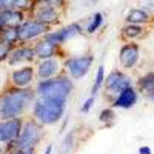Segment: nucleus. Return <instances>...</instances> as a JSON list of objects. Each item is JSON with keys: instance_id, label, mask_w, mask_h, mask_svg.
Segmentation results:
<instances>
[{"instance_id": "c756f323", "label": "nucleus", "mask_w": 154, "mask_h": 154, "mask_svg": "<svg viewBox=\"0 0 154 154\" xmlns=\"http://www.w3.org/2000/svg\"><path fill=\"white\" fill-rule=\"evenodd\" d=\"M35 2H45V3H49V5H53V6H57V8L63 9V8L66 6L68 0H35Z\"/></svg>"}, {"instance_id": "aec40b11", "label": "nucleus", "mask_w": 154, "mask_h": 154, "mask_svg": "<svg viewBox=\"0 0 154 154\" xmlns=\"http://www.w3.org/2000/svg\"><path fill=\"white\" fill-rule=\"evenodd\" d=\"M103 25H105V14H103V12H100V11H97V12H94L91 17L86 19V23H85V34L93 35V34H96L102 26H103Z\"/></svg>"}, {"instance_id": "f257e3e1", "label": "nucleus", "mask_w": 154, "mask_h": 154, "mask_svg": "<svg viewBox=\"0 0 154 154\" xmlns=\"http://www.w3.org/2000/svg\"><path fill=\"white\" fill-rule=\"evenodd\" d=\"M35 91L29 88H12L0 96V119H16L35 100Z\"/></svg>"}, {"instance_id": "2f4dec72", "label": "nucleus", "mask_w": 154, "mask_h": 154, "mask_svg": "<svg viewBox=\"0 0 154 154\" xmlns=\"http://www.w3.org/2000/svg\"><path fill=\"white\" fill-rule=\"evenodd\" d=\"M51 152H53V145H48L45 149V154H51Z\"/></svg>"}, {"instance_id": "393cba45", "label": "nucleus", "mask_w": 154, "mask_h": 154, "mask_svg": "<svg viewBox=\"0 0 154 154\" xmlns=\"http://www.w3.org/2000/svg\"><path fill=\"white\" fill-rule=\"evenodd\" d=\"M0 37L5 38L6 42L9 43H17L19 42V28H14V26H3L2 31H0Z\"/></svg>"}, {"instance_id": "412c9836", "label": "nucleus", "mask_w": 154, "mask_h": 154, "mask_svg": "<svg viewBox=\"0 0 154 154\" xmlns=\"http://www.w3.org/2000/svg\"><path fill=\"white\" fill-rule=\"evenodd\" d=\"M137 89H139V93H142L145 96H149L151 93H154V71H149L139 77Z\"/></svg>"}, {"instance_id": "f03ea898", "label": "nucleus", "mask_w": 154, "mask_h": 154, "mask_svg": "<svg viewBox=\"0 0 154 154\" xmlns=\"http://www.w3.org/2000/svg\"><path fill=\"white\" fill-rule=\"evenodd\" d=\"M66 111L65 100L37 97L32 103V116L42 125H56L59 123Z\"/></svg>"}, {"instance_id": "bb28decb", "label": "nucleus", "mask_w": 154, "mask_h": 154, "mask_svg": "<svg viewBox=\"0 0 154 154\" xmlns=\"http://www.w3.org/2000/svg\"><path fill=\"white\" fill-rule=\"evenodd\" d=\"M12 46H14L12 43L6 42L5 38L0 37V60H5V59H8L9 53L12 51Z\"/></svg>"}, {"instance_id": "6ab92c4d", "label": "nucleus", "mask_w": 154, "mask_h": 154, "mask_svg": "<svg viewBox=\"0 0 154 154\" xmlns=\"http://www.w3.org/2000/svg\"><path fill=\"white\" fill-rule=\"evenodd\" d=\"M0 16H2V20H3V26L19 28L26 20L25 19V11H20V9H3L0 11Z\"/></svg>"}, {"instance_id": "b1692460", "label": "nucleus", "mask_w": 154, "mask_h": 154, "mask_svg": "<svg viewBox=\"0 0 154 154\" xmlns=\"http://www.w3.org/2000/svg\"><path fill=\"white\" fill-rule=\"evenodd\" d=\"M75 131H69L62 140V146H60V154H69L74 146H75Z\"/></svg>"}, {"instance_id": "5701e85b", "label": "nucleus", "mask_w": 154, "mask_h": 154, "mask_svg": "<svg viewBox=\"0 0 154 154\" xmlns=\"http://www.w3.org/2000/svg\"><path fill=\"white\" fill-rule=\"evenodd\" d=\"M105 66L100 65L96 71V77H94V82H93V86H91V94L93 96H97L102 89H103V85H105Z\"/></svg>"}, {"instance_id": "f704fd0d", "label": "nucleus", "mask_w": 154, "mask_h": 154, "mask_svg": "<svg viewBox=\"0 0 154 154\" xmlns=\"http://www.w3.org/2000/svg\"><path fill=\"white\" fill-rule=\"evenodd\" d=\"M2 28H3V20H2V16H0V31H2Z\"/></svg>"}, {"instance_id": "ddd939ff", "label": "nucleus", "mask_w": 154, "mask_h": 154, "mask_svg": "<svg viewBox=\"0 0 154 154\" xmlns=\"http://www.w3.org/2000/svg\"><path fill=\"white\" fill-rule=\"evenodd\" d=\"M139 102V89L133 86L125 88L123 91H120L111 100V106L112 108H120V109H131L137 105Z\"/></svg>"}, {"instance_id": "f8f14e48", "label": "nucleus", "mask_w": 154, "mask_h": 154, "mask_svg": "<svg viewBox=\"0 0 154 154\" xmlns=\"http://www.w3.org/2000/svg\"><path fill=\"white\" fill-rule=\"evenodd\" d=\"M62 66H63V65H62L59 56L49 57V59H43V60L38 62L37 69H35V74H37V77H38V80H46V79H51V77L60 75Z\"/></svg>"}, {"instance_id": "a878e982", "label": "nucleus", "mask_w": 154, "mask_h": 154, "mask_svg": "<svg viewBox=\"0 0 154 154\" xmlns=\"http://www.w3.org/2000/svg\"><path fill=\"white\" fill-rule=\"evenodd\" d=\"M99 122L105 126H111L114 122H116V112H114V108H103L100 112H99Z\"/></svg>"}, {"instance_id": "72a5a7b5", "label": "nucleus", "mask_w": 154, "mask_h": 154, "mask_svg": "<svg viewBox=\"0 0 154 154\" xmlns=\"http://www.w3.org/2000/svg\"><path fill=\"white\" fill-rule=\"evenodd\" d=\"M148 97V100H151V102H154V93H151L149 96H146Z\"/></svg>"}, {"instance_id": "473e14b6", "label": "nucleus", "mask_w": 154, "mask_h": 154, "mask_svg": "<svg viewBox=\"0 0 154 154\" xmlns=\"http://www.w3.org/2000/svg\"><path fill=\"white\" fill-rule=\"evenodd\" d=\"M11 154H23V149H14Z\"/></svg>"}, {"instance_id": "423d86ee", "label": "nucleus", "mask_w": 154, "mask_h": 154, "mask_svg": "<svg viewBox=\"0 0 154 154\" xmlns=\"http://www.w3.org/2000/svg\"><path fill=\"white\" fill-rule=\"evenodd\" d=\"M85 34V26H83V22H72V23H68L66 26H63L60 29H56V31H48L43 38L46 40L53 42L59 46L65 45L71 40H74L75 37H82Z\"/></svg>"}, {"instance_id": "39448f33", "label": "nucleus", "mask_w": 154, "mask_h": 154, "mask_svg": "<svg viewBox=\"0 0 154 154\" xmlns=\"http://www.w3.org/2000/svg\"><path fill=\"white\" fill-rule=\"evenodd\" d=\"M94 63V56L91 53L80 54V56H71L63 62V68L66 69L68 75L72 80H82L89 72Z\"/></svg>"}, {"instance_id": "4468645a", "label": "nucleus", "mask_w": 154, "mask_h": 154, "mask_svg": "<svg viewBox=\"0 0 154 154\" xmlns=\"http://www.w3.org/2000/svg\"><path fill=\"white\" fill-rule=\"evenodd\" d=\"M35 69L29 65H23L11 72V83L16 88H28L35 79Z\"/></svg>"}, {"instance_id": "4c0bfd02", "label": "nucleus", "mask_w": 154, "mask_h": 154, "mask_svg": "<svg viewBox=\"0 0 154 154\" xmlns=\"http://www.w3.org/2000/svg\"><path fill=\"white\" fill-rule=\"evenodd\" d=\"M0 11H2V0H0Z\"/></svg>"}, {"instance_id": "7ed1b4c3", "label": "nucleus", "mask_w": 154, "mask_h": 154, "mask_svg": "<svg viewBox=\"0 0 154 154\" xmlns=\"http://www.w3.org/2000/svg\"><path fill=\"white\" fill-rule=\"evenodd\" d=\"M72 91H74V80L69 75H56L46 80H38L35 86L37 97L56 99L65 102H68Z\"/></svg>"}, {"instance_id": "c9c22d12", "label": "nucleus", "mask_w": 154, "mask_h": 154, "mask_svg": "<svg viewBox=\"0 0 154 154\" xmlns=\"http://www.w3.org/2000/svg\"><path fill=\"white\" fill-rule=\"evenodd\" d=\"M23 154H34V149H31V151H23Z\"/></svg>"}, {"instance_id": "6e6552de", "label": "nucleus", "mask_w": 154, "mask_h": 154, "mask_svg": "<svg viewBox=\"0 0 154 154\" xmlns=\"http://www.w3.org/2000/svg\"><path fill=\"white\" fill-rule=\"evenodd\" d=\"M130 86H133L131 77L128 75L126 72L120 71V69H114V71H111L106 75L105 85H103V91L112 100L120 91H123L125 88H130Z\"/></svg>"}, {"instance_id": "cd10ccee", "label": "nucleus", "mask_w": 154, "mask_h": 154, "mask_svg": "<svg viewBox=\"0 0 154 154\" xmlns=\"http://www.w3.org/2000/svg\"><path fill=\"white\" fill-rule=\"evenodd\" d=\"M137 5L142 6L154 20V0H137Z\"/></svg>"}, {"instance_id": "9d476101", "label": "nucleus", "mask_w": 154, "mask_h": 154, "mask_svg": "<svg viewBox=\"0 0 154 154\" xmlns=\"http://www.w3.org/2000/svg\"><path fill=\"white\" fill-rule=\"evenodd\" d=\"M23 122L20 117L5 119L0 122V145H14L20 136Z\"/></svg>"}, {"instance_id": "2eb2a0df", "label": "nucleus", "mask_w": 154, "mask_h": 154, "mask_svg": "<svg viewBox=\"0 0 154 154\" xmlns=\"http://www.w3.org/2000/svg\"><path fill=\"white\" fill-rule=\"evenodd\" d=\"M35 59V51L32 46H26V45H22L17 48H12V51L8 56V63L11 66H17L22 65V63H29Z\"/></svg>"}, {"instance_id": "20e7f679", "label": "nucleus", "mask_w": 154, "mask_h": 154, "mask_svg": "<svg viewBox=\"0 0 154 154\" xmlns=\"http://www.w3.org/2000/svg\"><path fill=\"white\" fill-rule=\"evenodd\" d=\"M42 139H43V125L38 123L35 119L26 120L22 126L20 136L16 140L14 148L23 149V151H31L40 143Z\"/></svg>"}, {"instance_id": "f3484780", "label": "nucleus", "mask_w": 154, "mask_h": 154, "mask_svg": "<svg viewBox=\"0 0 154 154\" xmlns=\"http://www.w3.org/2000/svg\"><path fill=\"white\" fill-rule=\"evenodd\" d=\"M34 51H35V57L40 59V60H43V59H49V57L59 56V54H60V46L42 37L40 40L35 43Z\"/></svg>"}, {"instance_id": "c85d7f7f", "label": "nucleus", "mask_w": 154, "mask_h": 154, "mask_svg": "<svg viewBox=\"0 0 154 154\" xmlns=\"http://www.w3.org/2000/svg\"><path fill=\"white\" fill-rule=\"evenodd\" d=\"M94 102H96V96H93V94L89 96L88 99H85V102H83L82 106H80V112H83V114L89 112V109L94 106Z\"/></svg>"}, {"instance_id": "e433bc0d", "label": "nucleus", "mask_w": 154, "mask_h": 154, "mask_svg": "<svg viewBox=\"0 0 154 154\" xmlns=\"http://www.w3.org/2000/svg\"><path fill=\"white\" fill-rule=\"evenodd\" d=\"M89 2H93V3H97V2H100V0H89Z\"/></svg>"}, {"instance_id": "dca6fc26", "label": "nucleus", "mask_w": 154, "mask_h": 154, "mask_svg": "<svg viewBox=\"0 0 154 154\" xmlns=\"http://www.w3.org/2000/svg\"><path fill=\"white\" fill-rule=\"evenodd\" d=\"M152 17L142 8V6H131L125 12V23H134V25H149L152 23Z\"/></svg>"}, {"instance_id": "9b49d317", "label": "nucleus", "mask_w": 154, "mask_h": 154, "mask_svg": "<svg viewBox=\"0 0 154 154\" xmlns=\"http://www.w3.org/2000/svg\"><path fill=\"white\" fill-rule=\"evenodd\" d=\"M140 60V46L136 42H126L119 51V62L122 68L134 69Z\"/></svg>"}, {"instance_id": "0eeeda50", "label": "nucleus", "mask_w": 154, "mask_h": 154, "mask_svg": "<svg viewBox=\"0 0 154 154\" xmlns=\"http://www.w3.org/2000/svg\"><path fill=\"white\" fill-rule=\"evenodd\" d=\"M62 11L60 8L57 6H53L49 3H45V2H35L32 9H31V17L38 20L40 23L46 25L48 28L51 26H56V25L60 23V19H62Z\"/></svg>"}, {"instance_id": "4be33fe9", "label": "nucleus", "mask_w": 154, "mask_h": 154, "mask_svg": "<svg viewBox=\"0 0 154 154\" xmlns=\"http://www.w3.org/2000/svg\"><path fill=\"white\" fill-rule=\"evenodd\" d=\"M35 0H2V11L3 9H20V11H31Z\"/></svg>"}, {"instance_id": "a211bd4d", "label": "nucleus", "mask_w": 154, "mask_h": 154, "mask_svg": "<svg viewBox=\"0 0 154 154\" xmlns=\"http://www.w3.org/2000/svg\"><path fill=\"white\" fill-rule=\"evenodd\" d=\"M146 35L145 25H134V23H125L120 28V37L126 42H133L137 38H142Z\"/></svg>"}, {"instance_id": "7c9ffc66", "label": "nucleus", "mask_w": 154, "mask_h": 154, "mask_svg": "<svg viewBox=\"0 0 154 154\" xmlns=\"http://www.w3.org/2000/svg\"><path fill=\"white\" fill-rule=\"evenodd\" d=\"M137 154H152V149H151V146H148V145H142V146H139Z\"/></svg>"}, {"instance_id": "1a4fd4ad", "label": "nucleus", "mask_w": 154, "mask_h": 154, "mask_svg": "<svg viewBox=\"0 0 154 154\" xmlns=\"http://www.w3.org/2000/svg\"><path fill=\"white\" fill-rule=\"evenodd\" d=\"M49 31V28L46 25L40 23L35 19H26L20 26H19V42L20 43H26L31 40H35V38L43 37L46 32Z\"/></svg>"}]
</instances>
